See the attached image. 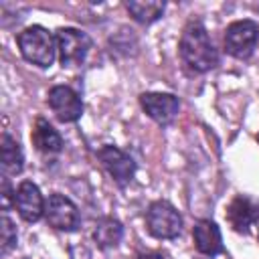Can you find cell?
Instances as JSON below:
<instances>
[{
	"mask_svg": "<svg viewBox=\"0 0 259 259\" xmlns=\"http://www.w3.org/2000/svg\"><path fill=\"white\" fill-rule=\"evenodd\" d=\"M10 200H14V192L10 190V182H8L6 174H4V178H2V208H4V212L8 210Z\"/></svg>",
	"mask_w": 259,
	"mask_h": 259,
	"instance_id": "ac0fdd59",
	"label": "cell"
},
{
	"mask_svg": "<svg viewBox=\"0 0 259 259\" xmlns=\"http://www.w3.org/2000/svg\"><path fill=\"white\" fill-rule=\"evenodd\" d=\"M259 40V24L255 20H235L225 30V49L235 59H249Z\"/></svg>",
	"mask_w": 259,
	"mask_h": 259,
	"instance_id": "5b68a950",
	"label": "cell"
},
{
	"mask_svg": "<svg viewBox=\"0 0 259 259\" xmlns=\"http://www.w3.org/2000/svg\"><path fill=\"white\" fill-rule=\"evenodd\" d=\"M192 237H194V245H196L198 253H202L206 257H214L223 251L221 229L210 219H200L192 229Z\"/></svg>",
	"mask_w": 259,
	"mask_h": 259,
	"instance_id": "7c38bea8",
	"label": "cell"
},
{
	"mask_svg": "<svg viewBox=\"0 0 259 259\" xmlns=\"http://www.w3.org/2000/svg\"><path fill=\"white\" fill-rule=\"evenodd\" d=\"M0 160H2L4 174H18L22 170V166H24L22 148L8 134H2V138H0Z\"/></svg>",
	"mask_w": 259,
	"mask_h": 259,
	"instance_id": "5bb4252c",
	"label": "cell"
},
{
	"mask_svg": "<svg viewBox=\"0 0 259 259\" xmlns=\"http://www.w3.org/2000/svg\"><path fill=\"white\" fill-rule=\"evenodd\" d=\"M16 45L20 49V55L36 67L47 69L55 61L57 38L40 24H32V26H26L24 30H20L16 36Z\"/></svg>",
	"mask_w": 259,
	"mask_h": 259,
	"instance_id": "7a4b0ae2",
	"label": "cell"
},
{
	"mask_svg": "<svg viewBox=\"0 0 259 259\" xmlns=\"http://www.w3.org/2000/svg\"><path fill=\"white\" fill-rule=\"evenodd\" d=\"M146 225L156 239H176L182 233V217L168 200H154L148 206Z\"/></svg>",
	"mask_w": 259,
	"mask_h": 259,
	"instance_id": "3957f363",
	"label": "cell"
},
{
	"mask_svg": "<svg viewBox=\"0 0 259 259\" xmlns=\"http://www.w3.org/2000/svg\"><path fill=\"white\" fill-rule=\"evenodd\" d=\"M0 253L6 255L10 253L14 247H16V241H18V233H16V225L12 223V219L4 212L2 214V221H0Z\"/></svg>",
	"mask_w": 259,
	"mask_h": 259,
	"instance_id": "e0dca14e",
	"label": "cell"
},
{
	"mask_svg": "<svg viewBox=\"0 0 259 259\" xmlns=\"http://www.w3.org/2000/svg\"><path fill=\"white\" fill-rule=\"evenodd\" d=\"M178 51L184 65L194 73H206L219 65V51L214 49L204 24L198 20H190L184 26Z\"/></svg>",
	"mask_w": 259,
	"mask_h": 259,
	"instance_id": "6da1fadb",
	"label": "cell"
},
{
	"mask_svg": "<svg viewBox=\"0 0 259 259\" xmlns=\"http://www.w3.org/2000/svg\"><path fill=\"white\" fill-rule=\"evenodd\" d=\"M14 208L18 210V214L26 221V223H36L42 214H45V204L47 200L42 198L38 186L30 180H24L16 186L14 190V200H12Z\"/></svg>",
	"mask_w": 259,
	"mask_h": 259,
	"instance_id": "30bf717a",
	"label": "cell"
},
{
	"mask_svg": "<svg viewBox=\"0 0 259 259\" xmlns=\"http://www.w3.org/2000/svg\"><path fill=\"white\" fill-rule=\"evenodd\" d=\"M227 221L237 233H249V229L259 221V206H255L247 196H235L227 206Z\"/></svg>",
	"mask_w": 259,
	"mask_h": 259,
	"instance_id": "8fae6325",
	"label": "cell"
},
{
	"mask_svg": "<svg viewBox=\"0 0 259 259\" xmlns=\"http://www.w3.org/2000/svg\"><path fill=\"white\" fill-rule=\"evenodd\" d=\"M140 105L160 125H168L174 121L180 109V101L172 93H158V91H148L140 95Z\"/></svg>",
	"mask_w": 259,
	"mask_h": 259,
	"instance_id": "9c48e42d",
	"label": "cell"
},
{
	"mask_svg": "<svg viewBox=\"0 0 259 259\" xmlns=\"http://www.w3.org/2000/svg\"><path fill=\"white\" fill-rule=\"evenodd\" d=\"M30 140H32L34 148L38 152H42V154H59L63 150V138H61V134L47 119H42V117H38L34 121Z\"/></svg>",
	"mask_w": 259,
	"mask_h": 259,
	"instance_id": "4fadbf2b",
	"label": "cell"
},
{
	"mask_svg": "<svg viewBox=\"0 0 259 259\" xmlns=\"http://www.w3.org/2000/svg\"><path fill=\"white\" fill-rule=\"evenodd\" d=\"M257 140H259V136H257Z\"/></svg>",
	"mask_w": 259,
	"mask_h": 259,
	"instance_id": "d6986e66",
	"label": "cell"
},
{
	"mask_svg": "<svg viewBox=\"0 0 259 259\" xmlns=\"http://www.w3.org/2000/svg\"><path fill=\"white\" fill-rule=\"evenodd\" d=\"M55 38H57L59 61L63 67H79L91 51L89 34L79 28H71V26L59 28Z\"/></svg>",
	"mask_w": 259,
	"mask_h": 259,
	"instance_id": "277c9868",
	"label": "cell"
},
{
	"mask_svg": "<svg viewBox=\"0 0 259 259\" xmlns=\"http://www.w3.org/2000/svg\"><path fill=\"white\" fill-rule=\"evenodd\" d=\"M97 160L101 162V166L107 170V174L113 178L115 184L125 186L132 182L136 174V162L132 160L130 154H125L117 146H111V144L101 146L97 150Z\"/></svg>",
	"mask_w": 259,
	"mask_h": 259,
	"instance_id": "8992f818",
	"label": "cell"
},
{
	"mask_svg": "<svg viewBox=\"0 0 259 259\" xmlns=\"http://www.w3.org/2000/svg\"><path fill=\"white\" fill-rule=\"evenodd\" d=\"M121 237H123V227H121V223L117 219L105 217L95 225L93 239H95L97 247H101V249H109V247L119 245Z\"/></svg>",
	"mask_w": 259,
	"mask_h": 259,
	"instance_id": "9a60e30c",
	"label": "cell"
},
{
	"mask_svg": "<svg viewBox=\"0 0 259 259\" xmlns=\"http://www.w3.org/2000/svg\"><path fill=\"white\" fill-rule=\"evenodd\" d=\"M125 8H127V12L132 14V18L136 22H140V24H152L154 20H158L164 14L166 4L164 2H156V0H150V2L130 0V2H125Z\"/></svg>",
	"mask_w": 259,
	"mask_h": 259,
	"instance_id": "2e32d148",
	"label": "cell"
},
{
	"mask_svg": "<svg viewBox=\"0 0 259 259\" xmlns=\"http://www.w3.org/2000/svg\"><path fill=\"white\" fill-rule=\"evenodd\" d=\"M45 219L57 231H75L81 223L79 210L71 198L63 194H51L45 204Z\"/></svg>",
	"mask_w": 259,
	"mask_h": 259,
	"instance_id": "52a82bcc",
	"label": "cell"
},
{
	"mask_svg": "<svg viewBox=\"0 0 259 259\" xmlns=\"http://www.w3.org/2000/svg\"><path fill=\"white\" fill-rule=\"evenodd\" d=\"M47 103H49V107L53 109V113L57 115L59 121L71 123V121H77L83 115V101H81V97L77 95V91H73L67 85L51 87Z\"/></svg>",
	"mask_w": 259,
	"mask_h": 259,
	"instance_id": "ba28073f",
	"label": "cell"
}]
</instances>
